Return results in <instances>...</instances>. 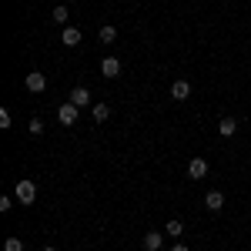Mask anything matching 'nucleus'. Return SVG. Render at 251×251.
<instances>
[{"mask_svg":"<svg viewBox=\"0 0 251 251\" xmlns=\"http://www.w3.org/2000/svg\"><path fill=\"white\" fill-rule=\"evenodd\" d=\"M14 198H17L20 204H34V201H37V184H34V181H17Z\"/></svg>","mask_w":251,"mask_h":251,"instance_id":"nucleus-1","label":"nucleus"},{"mask_svg":"<svg viewBox=\"0 0 251 251\" xmlns=\"http://www.w3.org/2000/svg\"><path fill=\"white\" fill-rule=\"evenodd\" d=\"M57 121L64 124V127H74V124H77V104H71V100H67V104H60Z\"/></svg>","mask_w":251,"mask_h":251,"instance_id":"nucleus-2","label":"nucleus"},{"mask_svg":"<svg viewBox=\"0 0 251 251\" xmlns=\"http://www.w3.org/2000/svg\"><path fill=\"white\" fill-rule=\"evenodd\" d=\"M117 74H121V60H117V57H104V60H100V77L114 80Z\"/></svg>","mask_w":251,"mask_h":251,"instance_id":"nucleus-3","label":"nucleus"},{"mask_svg":"<svg viewBox=\"0 0 251 251\" xmlns=\"http://www.w3.org/2000/svg\"><path fill=\"white\" fill-rule=\"evenodd\" d=\"M188 177H194V181L208 177V161H204V157H194L191 164H188Z\"/></svg>","mask_w":251,"mask_h":251,"instance_id":"nucleus-4","label":"nucleus"},{"mask_svg":"<svg viewBox=\"0 0 251 251\" xmlns=\"http://www.w3.org/2000/svg\"><path fill=\"white\" fill-rule=\"evenodd\" d=\"M204 208L218 214L221 208H225V194H221V191H208V194H204Z\"/></svg>","mask_w":251,"mask_h":251,"instance_id":"nucleus-5","label":"nucleus"},{"mask_svg":"<svg viewBox=\"0 0 251 251\" xmlns=\"http://www.w3.org/2000/svg\"><path fill=\"white\" fill-rule=\"evenodd\" d=\"M44 87H47V77H44L40 71H30V74H27V91H34V94H40Z\"/></svg>","mask_w":251,"mask_h":251,"instance_id":"nucleus-6","label":"nucleus"},{"mask_svg":"<svg viewBox=\"0 0 251 251\" xmlns=\"http://www.w3.org/2000/svg\"><path fill=\"white\" fill-rule=\"evenodd\" d=\"M171 97L174 100H188V97H191V84H188V80H174L171 84Z\"/></svg>","mask_w":251,"mask_h":251,"instance_id":"nucleus-7","label":"nucleus"},{"mask_svg":"<svg viewBox=\"0 0 251 251\" xmlns=\"http://www.w3.org/2000/svg\"><path fill=\"white\" fill-rule=\"evenodd\" d=\"M234 131H238V121H234V117H221L218 134H221V137H234Z\"/></svg>","mask_w":251,"mask_h":251,"instance_id":"nucleus-8","label":"nucleus"},{"mask_svg":"<svg viewBox=\"0 0 251 251\" xmlns=\"http://www.w3.org/2000/svg\"><path fill=\"white\" fill-rule=\"evenodd\" d=\"M71 104H77V107L91 104V91H87V87H74V91H71Z\"/></svg>","mask_w":251,"mask_h":251,"instance_id":"nucleus-9","label":"nucleus"},{"mask_svg":"<svg viewBox=\"0 0 251 251\" xmlns=\"http://www.w3.org/2000/svg\"><path fill=\"white\" fill-rule=\"evenodd\" d=\"M161 245H164V234H157V231L144 234V248L148 251H161Z\"/></svg>","mask_w":251,"mask_h":251,"instance_id":"nucleus-10","label":"nucleus"},{"mask_svg":"<svg viewBox=\"0 0 251 251\" xmlns=\"http://www.w3.org/2000/svg\"><path fill=\"white\" fill-rule=\"evenodd\" d=\"M64 44H67V47H77L80 44V30L77 27H64Z\"/></svg>","mask_w":251,"mask_h":251,"instance_id":"nucleus-11","label":"nucleus"},{"mask_svg":"<svg viewBox=\"0 0 251 251\" xmlns=\"http://www.w3.org/2000/svg\"><path fill=\"white\" fill-rule=\"evenodd\" d=\"M114 40H117V30L111 24H104V27H100V44H114Z\"/></svg>","mask_w":251,"mask_h":251,"instance_id":"nucleus-12","label":"nucleus"},{"mask_svg":"<svg viewBox=\"0 0 251 251\" xmlns=\"http://www.w3.org/2000/svg\"><path fill=\"white\" fill-rule=\"evenodd\" d=\"M107 117H111V107H107V104H94V121L97 124H104Z\"/></svg>","mask_w":251,"mask_h":251,"instance_id":"nucleus-13","label":"nucleus"},{"mask_svg":"<svg viewBox=\"0 0 251 251\" xmlns=\"http://www.w3.org/2000/svg\"><path fill=\"white\" fill-rule=\"evenodd\" d=\"M168 234H171V238H181V234H184V225H181L177 218H171V221H168Z\"/></svg>","mask_w":251,"mask_h":251,"instance_id":"nucleus-14","label":"nucleus"},{"mask_svg":"<svg viewBox=\"0 0 251 251\" xmlns=\"http://www.w3.org/2000/svg\"><path fill=\"white\" fill-rule=\"evenodd\" d=\"M27 131H30L34 137H40V134H44V121H40V117H34V121L27 124Z\"/></svg>","mask_w":251,"mask_h":251,"instance_id":"nucleus-15","label":"nucleus"},{"mask_svg":"<svg viewBox=\"0 0 251 251\" xmlns=\"http://www.w3.org/2000/svg\"><path fill=\"white\" fill-rule=\"evenodd\" d=\"M3 251H24V241L20 238H7L3 241Z\"/></svg>","mask_w":251,"mask_h":251,"instance_id":"nucleus-16","label":"nucleus"},{"mask_svg":"<svg viewBox=\"0 0 251 251\" xmlns=\"http://www.w3.org/2000/svg\"><path fill=\"white\" fill-rule=\"evenodd\" d=\"M67 17H71L67 7H54V24H67Z\"/></svg>","mask_w":251,"mask_h":251,"instance_id":"nucleus-17","label":"nucleus"},{"mask_svg":"<svg viewBox=\"0 0 251 251\" xmlns=\"http://www.w3.org/2000/svg\"><path fill=\"white\" fill-rule=\"evenodd\" d=\"M10 208H14V198H10V194H3V198H0V211L7 214Z\"/></svg>","mask_w":251,"mask_h":251,"instance_id":"nucleus-18","label":"nucleus"},{"mask_svg":"<svg viewBox=\"0 0 251 251\" xmlns=\"http://www.w3.org/2000/svg\"><path fill=\"white\" fill-rule=\"evenodd\" d=\"M0 131H10V114L7 111H0Z\"/></svg>","mask_w":251,"mask_h":251,"instance_id":"nucleus-19","label":"nucleus"},{"mask_svg":"<svg viewBox=\"0 0 251 251\" xmlns=\"http://www.w3.org/2000/svg\"><path fill=\"white\" fill-rule=\"evenodd\" d=\"M171 251H188V248H184V245H174V248Z\"/></svg>","mask_w":251,"mask_h":251,"instance_id":"nucleus-20","label":"nucleus"},{"mask_svg":"<svg viewBox=\"0 0 251 251\" xmlns=\"http://www.w3.org/2000/svg\"><path fill=\"white\" fill-rule=\"evenodd\" d=\"M40 251H57V248H40Z\"/></svg>","mask_w":251,"mask_h":251,"instance_id":"nucleus-21","label":"nucleus"}]
</instances>
